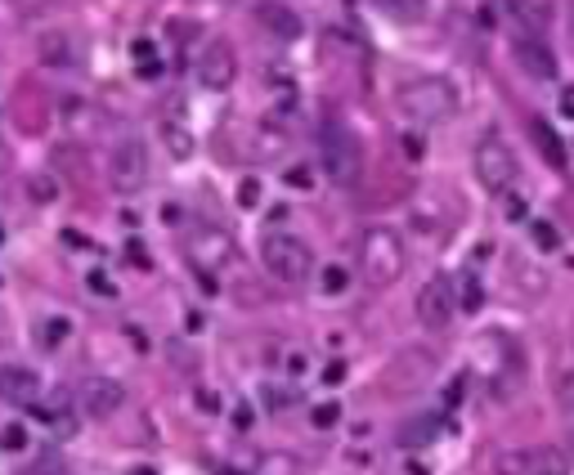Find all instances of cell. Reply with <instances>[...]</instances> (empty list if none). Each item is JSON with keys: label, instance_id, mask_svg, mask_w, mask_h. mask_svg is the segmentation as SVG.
Returning <instances> with one entry per match:
<instances>
[{"label": "cell", "instance_id": "obj_1", "mask_svg": "<svg viewBox=\"0 0 574 475\" xmlns=\"http://www.w3.org/2000/svg\"><path fill=\"white\" fill-rule=\"evenodd\" d=\"M404 264H409V252H404V238H400L395 229L372 224L364 238H360V274H364V283L391 287V283H400Z\"/></svg>", "mask_w": 574, "mask_h": 475}, {"label": "cell", "instance_id": "obj_2", "mask_svg": "<svg viewBox=\"0 0 574 475\" xmlns=\"http://www.w3.org/2000/svg\"><path fill=\"white\" fill-rule=\"evenodd\" d=\"M400 112L418 126H440L458 112V90L444 77H413L400 86Z\"/></svg>", "mask_w": 574, "mask_h": 475}, {"label": "cell", "instance_id": "obj_3", "mask_svg": "<svg viewBox=\"0 0 574 475\" xmlns=\"http://www.w3.org/2000/svg\"><path fill=\"white\" fill-rule=\"evenodd\" d=\"M318 166H323V175L332 180V184H355L360 180V170H364V153H360V139L337 121V117H323V126H318Z\"/></svg>", "mask_w": 574, "mask_h": 475}, {"label": "cell", "instance_id": "obj_4", "mask_svg": "<svg viewBox=\"0 0 574 475\" xmlns=\"http://www.w3.org/2000/svg\"><path fill=\"white\" fill-rule=\"evenodd\" d=\"M261 261H265V269H269L278 283H287V287L310 283V274H314V252L306 247V238H297V233H287V229H269V233H265Z\"/></svg>", "mask_w": 574, "mask_h": 475}, {"label": "cell", "instance_id": "obj_5", "mask_svg": "<svg viewBox=\"0 0 574 475\" xmlns=\"http://www.w3.org/2000/svg\"><path fill=\"white\" fill-rule=\"evenodd\" d=\"M184 261L193 264L203 287H211V274H224L229 264L238 261V243L224 229H215V224H193L184 233Z\"/></svg>", "mask_w": 574, "mask_h": 475}, {"label": "cell", "instance_id": "obj_6", "mask_svg": "<svg viewBox=\"0 0 574 475\" xmlns=\"http://www.w3.org/2000/svg\"><path fill=\"white\" fill-rule=\"evenodd\" d=\"M475 180L494 193V198H503L512 184H517V153H512V144L498 135V130H485L480 139H475Z\"/></svg>", "mask_w": 574, "mask_h": 475}, {"label": "cell", "instance_id": "obj_7", "mask_svg": "<svg viewBox=\"0 0 574 475\" xmlns=\"http://www.w3.org/2000/svg\"><path fill=\"white\" fill-rule=\"evenodd\" d=\"M108 184L121 193V198H135L144 184H149V149L140 139H121L112 153H108Z\"/></svg>", "mask_w": 574, "mask_h": 475}, {"label": "cell", "instance_id": "obj_8", "mask_svg": "<svg viewBox=\"0 0 574 475\" xmlns=\"http://www.w3.org/2000/svg\"><path fill=\"white\" fill-rule=\"evenodd\" d=\"M413 310H418V323L426 332H444L454 315H458V296H454V278L449 274H431L426 283L418 287V301H413Z\"/></svg>", "mask_w": 574, "mask_h": 475}, {"label": "cell", "instance_id": "obj_9", "mask_svg": "<svg viewBox=\"0 0 574 475\" xmlns=\"http://www.w3.org/2000/svg\"><path fill=\"white\" fill-rule=\"evenodd\" d=\"M238 77V58H234V46L229 41H211L203 58H198V81L207 90H229Z\"/></svg>", "mask_w": 574, "mask_h": 475}, {"label": "cell", "instance_id": "obj_10", "mask_svg": "<svg viewBox=\"0 0 574 475\" xmlns=\"http://www.w3.org/2000/svg\"><path fill=\"white\" fill-rule=\"evenodd\" d=\"M121 404H126V386H121L117 377H95V381L86 386V413H90L95 422L117 418Z\"/></svg>", "mask_w": 574, "mask_h": 475}, {"label": "cell", "instance_id": "obj_11", "mask_svg": "<svg viewBox=\"0 0 574 475\" xmlns=\"http://www.w3.org/2000/svg\"><path fill=\"white\" fill-rule=\"evenodd\" d=\"M0 399L18 404V408H32L41 399V377L27 368H0Z\"/></svg>", "mask_w": 574, "mask_h": 475}, {"label": "cell", "instance_id": "obj_12", "mask_svg": "<svg viewBox=\"0 0 574 475\" xmlns=\"http://www.w3.org/2000/svg\"><path fill=\"white\" fill-rule=\"evenodd\" d=\"M256 18L265 23V32L278 36V41H297V36H301V18H297V9H287L283 0H261V5H256Z\"/></svg>", "mask_w": 574, "mask_h": 475}, {"label": "cell", "instance_id": "obj_13", "mask_svg": "<svg viewBox=\"0 0 574 475\" xmlns=\"http://www.w3.org/2000/svg\"><path fill=\"white\" fill-rule=\"evenodd\" d=\"M517 58H521L525 72L538 77V81H552V77H557V58H552V50H548L543 41H534V36H521V41H517Z\"/></svg>", "mask_w": 574, "mask_h": 475}, {"label": "cell", "instance_id": "obj_14", "mask_svg": "<svg viewBox=\"0 0 574 475\" xmlns=\"http://www.w3.org/2000/svg\"><path fill=\"white\" fill-rule=\"evenodd\" d=\"M529 135H534V149L543 153V161L552 166V170H566L570 166V158H566V144H561V135L548 126V121H534L529 126Z\"/></svg>", "mask_w": 574, "mask_h": 475}, {"label": "cell", "instance_id": "obj_15", "mask_svg": "<svg viewBox=\"0 0 574 475\" xmlns=\"http://www.w3.org/2000/svg\"><path fill=\"white\" fill-rule=\"evenodd\" d=\"M37 58L50 63V67H68V63H77L72 36H63V32H41V36H37Z\"/></svg>", "mask_w": 574, "mask_h": 475}, {"label": "cell", "instance_id": "obj_16", "mask_svg": "<svg viewBox=\"0 0 574 475\" xmlns=\"http://www.w3.org/2000/svg\"><path fill=\"white\" fill-rule=\"evenodd\" d=\"M440 430H444V418H435V413H422V418H413L409 426H400V444L404 449H422V444H431V439H440Z\"/></svg>", "mask_w": 574, "mask_h": 475}, {"label": "cell", "instance_id": "obj_17", "mask_svg": "<svg viewBox=\"0 0 574 475\" xmlns=\"http://www.w3.org/2000/svg\"><path fill=\"white\" fill-rule=\"evenodd\" d=\"M570 458L561 449H525V475H566Z\"/></svg>", "mask_w": 574, "mask_h": 475}, {"label": "cell", "instance_id": "obj_18", "mask_svg": "<svg viewBox=\"0 0 574 475\" xmlns=\"http://www.w3.org/2000/svg\"><path fill=\"white\" fill-rule=\"evenodd\" d=\"M130 58H135V72H140L144 81L162 77V58H157V46H153V41H135V46H130Z\"/></svg>", "mask_w": 574, "mask_h": 475}, {"label": "cell", "instance_id": "obj_19", "mask_svg": "<svg viewBox=\"0 0 574 475\" xmlns=\"http://www.w3.org/2000/svg\"><path fill=\"white\" fill-rule=\"evenodd\" d=\"M529 243H534L538 252H561V229H557L552 220H534V224H529Z\"/></svg>", "mask_w": 574, "mask_h": 475}, {"label": "cell", "instance_id": "obj_20", "mask_svg": "<svg viewBox=\"0 0 574 475\" xmlns=\"http://www.w3.org/2000/svg\"><path fill=\"white\" fill-rule=\"evenodd\" d=\"M454 296H458V310H467V315H475V310L485 305V287H480V278H475V274H467V278L458 283V292H454Z\"/></svg>", "mask_w": 574, "mask_h": 475}, {"label": "cell", "instance_id": "obj_21", "mask_svg": "<svg viewBox=\"0 0 574 475\" xmlns=\"http://www.w3.org/2000/svg\"><path fill=\"white\" fill-rule=\"evenodd\" d=\"M27 193H32V202H37V207H50L54 198H58V180L41 170V175H32V180H27Z\"/></svg>", "mask_w": 574, "mask_h": 475}, {"label": "cell", "instance_id": "obj_22", "mask_svg": "<svg viewBox=\"0 0 574 475\" xmlns=\"http://www.w3.org/2000/svg\"><path fill=\"white\" fill-rule=\"evenodd\" d=\"M287 139H292L287 130H278V126H261V144H256V153H261V158H278V153L287 149Z\"/></svg>", "mask_w": 574, "mask_h": 475}, {"label": "cell", "instance_id": "obj_23", "mask_svg": "<svg viewBox=\"0 0 574 475\" xmlns=\"http://www.w3.org/2000/svg\"><path fill=\"white\" fill-rule=\"evenodd\" d=\"M386 14H395V23H418L422 18V0H377Z\"/></svg>", "mask_w": 574, "mask_h": 475}, {"label": "cell", "instance_id": "obj_24", "mask_svg": "<svg viewBox=\"0 0 574 475\" xmlns=\"http://www.w3.org/2000/svg\"><path fill=\"white\" fill-rule=\"evenodd\" d=\"M318 287H323L328 296H337V292H346V287H350V274H346L341 264H323V274H318Z\"/></svg>", "mask_w": 574, "mask_h": 475}, {"label": "cell", "instance_id": "obj_25", "mask_svg": "<svg viewBox=\"0 0 574 475\" xmlns=\"http://www.w3.org/2000/svg\"><path fill=\"white\" fill-rule=\"evenodd\" d=\"M0 449H5V453H23V449H27V430L18 422L0 426Z\"/></svg>", "mask_w": 574, "mask_h": 475}, {"label": "cell", "instance_id": "obj_26", "mask_svg": "<svg viewBox=\"0 0 574 475\" xmlns=\"http://www.w3.org/2000/svg\"><path fill=\"white\" fill-rule=\"evenodd\" d=\"M310 422L318 426V430H332V426L341 422V404H318L310 413Z\"/></svg>", "mask_w": 574, "mask_h": 475}, {"label": "cell", "instance_id": "obj_27", "mask_svg": "<svg viewBox=\"0 0 574 475\" xmlns=\"http://www.w3.org/2000/svg\"><path fill=\"white\" fill-rule=\"evenodd\" d=\"M557 404L574 418V368H566L561 372V381H557Z\"/></svg>", "mask_w": 574, "mask_h": 475}, {"label": "cell", "instance_id": "obj_28", "mask_svg": "<svg viewBox=\"0 0 574 475\" xmlns=\"http://www.w3.org/2000/svg\"><path fill=\"white\" fill-rule=\"evenodd\" d=\"M265 475H301V462H283V453H265Z\"/></svg>", "mask_w": 574, "mask_h": 475}, {"label": "cell", "instance_id": "obj_29", "mask_svg": "<svg viewBox=\"0 0 574 475\" xmlns=\"http://www.w3.org/2000/svg\"><path fill=\"white\" fill-rule=\"evenodd\" d=\"M18 475H68V467H63V462H58L54 453H46V458H41L37 467H23Z\"/></svg>", "mask_w": 574, "mask_h": 475}, {"label": "cell", "instance_id": "obj_30", "mask_svg": "<svg viewBox=\"0 0 574 475\" xmlns=\"http://www.w3.org/2000/svg\"><path fill=\"white\" fill-rule=\"evenodd\" d=\"M256 202H261V184H256V180H243V184H238V207L252 212Z\"/></svg>", "mask_w": 574, "mask_h": 475}, {"label": "cell", "instance_id": "obj_31", "mask_svg": "<svg viewBox=\"0 0 574 475\" xmlns=\"http://www.w3.org/2000/svg\"><path fill=\"white\" fill-rule=\"evenodd\" d=\"M86 283H90V292H95V296H112V292H117V287H112V278H104L99 269H90V278H86Z\"/></svg>", "mask_w": 574, "mask_h": 475}, {"label": "cell", "instance_id": "obj_32", "mask_svg": "<svg viewBox=\"0 0 574 475\" xmlns=\"http://www.w3.org/2000/svg\"><path fill=\"white\" fill-rule=\"evenodd\" d=\"M166 144H171V153H180V158H189V153H193V139H189V135L166 130Z\"/></svg>", "mask_w": 574, "mask_h": 475}, {"label": "cell", "instance_id": "obj_33", "mask_svg": "<svg viewBox=\"0 0 574 475\" xmlns=\"http://www.w3.org/2000/svg\"><path fill=\"white\" fill-rule=\"evenodd\" d=\"M63 336H68V323H63V318H54V323H46V350H54V346H58Z\"/></svg>", "mask_w": 574, "mask_h": 475}, {"label": "cell", "instance_id": "obj_34", "mask_svg": "<svg viewBox=\"0 0 574 475\" xmlns=\"http://www.w3.org/2000/svg\"><path fill=\"white\" fill-rule=\"evenodd\" d=\"M341 377H346V364H341V359H332V364L323 368V386H341Z\"/></svg>", "mask_w": 574, "mask_h": 475}, {"label": "cell", "instance_id": "obj_35", "mask_svg": "<svg viewBox=\"0 0 574 475\" xmlns=\"http://www.w3.org/2000/svg\"><path fill=\"white\" fill-rule=\"evenodd\" d=\"M503 202H507V215H512V220H521V215H525V202L517 198V193H512V189L503 193Z\"/></svg>", "mask_w": 574, "mask_h": 475}, {"label": "cell", "instance_id": "obj_36", "mask_svg": "<svg viewBox=\"0 0 574 475\" xmlns=\"http://www.w3.org/2000/svg\"><path fill=\"white\" fill-rule=\"evenodd\" d=\"M256 422V418H252V408H247V404H243V408H238V413H234V426H238V430H247V426Z\"/></svg>", "mask_w": 574, "mask_h": 475}, {"label": "cell", "instance_id": "obj_37", "mask_svg": "<svg viewBox=\"0 0 574 475\" xmlns=\"http://www.w3.org/2000/svg\"><path fill=\"white\" fill-rule=\"evenodd\" d=\"M63 243H68V247H77V252H81V247H90V243H86V233H77V229H68V233H63Z\"/></svg>", "mask_w": 574, "mask_h": 475}, {"label": "cell", "instance_id": "obj_38", "mask_svg": "<svg viewBox=\"0 0 574 475\" xmlns=\"http://www.w3.org/2000/svg\"><path fill=\"white\" fill-rule=\"evenodd\" d=\"M211 475H252V471H238V467H229V462H211Z\"/></svg>", "mask_w": 574, "mask_h": 475}, {"label": "cell", "instance_id": "obj_39", "mask_svg": "<svg viewBox=\"0 0 574 475\" xmlns=\"http://www.w3.org/2000/svg\"><path fill=\"white\" fill-rule=\"evenodd\" d=\"M561 117H574V90H561Z\"/></svg>", "mask_w": 574, "mask_h": 475}, {"label": "cell", "instance_id": "obj_40", "mask_svg": "<svg viewBox=\"0 0 574 475\" xmlns=\"http://www.w3.org/2000/svg\"><path fill=\"white\" fill-rule=\"evenodd\" d=\"M130 475H157V471H153V467H135Z\"/></svg>", "mask_w": 574, "mask_h": 475}, {"label": "cell", "instance_id": "obj_41", "mask_svg": "<svg viewBox=\"0 0 574 475\" xmlns=\"http://www.w3.org/2000/svg\"><path fill=\"white\" fill-rule=\"evenodd\" d=\"M0 247H5V224H0Z\"/></svg>", "mask_w": 574, "mask_h": 475}, {"label": "cell", "instance_id": "obj_42", "mask_svg": "<svg viewBox=\"0 0 574 475\" xmlns=\"http://www.w3.org/2000/svg\"><path fill=\"white\" fill-rule=\"evenodd\" d=\"M570 449H574V439H570Z\"/></svg>", "mask_w": 574, "mask_h": 475}]
</instances>
